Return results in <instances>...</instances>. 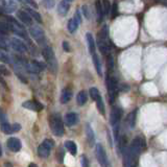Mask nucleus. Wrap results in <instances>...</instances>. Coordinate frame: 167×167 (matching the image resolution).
I'll use <instances>...</instances> for the list:
<instances>
[{
  "label": "nucleus",
  "instance_id": "9d476101",
  "mask_svg": "<svg viewBox=\"0 0 167 167\" xmlns=\"http://www.w3.org/2000/svg\"><path fill=\"white\" fill-rule=\"evenodd\" d=\"M10 43H11V46H12V48L14 50H16L17 52H26L27 51V47H26V45L24 44L23 41L19 40V39L17 38H13L10 40Z\"/></svg>",
  "mask_w": 167,
  "mask_h": 167
},
{
  "label": "nucleus",
  "instance_id": "20e7f679",
  "mask_svg": "<svg viewBox=\"0 0 167 167\" xmlns=\"http://www.w3.org/2000/svg\"><path fill=\"white\" fill-rule=\"evenodd\" d=\"M30 32V36L35 39L37 42H38L40 45H43L45 44L46 38H45V32H43V29L40 27V26H36V25H32L29 29Z\"/></svg>",
  "mask_w": 167,
  "mask_h": 167
},
{
  "label": "nucleus",
  "instance_id": "2eb2a0df",
  "mask_svg": "<svg viewBox=\"0 0 167 167\" xmlns=\"http://www.w3.org/2000/svg\"><path fill=\"white\" fill-rule=\"evenodd\" d=\"M86 135H87L88 143L90 144V146H93L94 142H95V136H94V132L90 124L86 125Z\"/></svg>",
  "mask_w": 167,
  "mask_h": 167
},
{
  "label": "nucleus",
  "instance_id": "423d86ee",
  "mask_svg": "<svg viewBox=\"0 0 167 167\" xmlns=\"http://www.w3.org/2000/svg\"><path fill=\"white\" fill-rule=\"evenodd\" d=\"M95 153H96V157H97L98 162L100 163V165L102 166H108L109 165L107 153H105V150L104 146H102V144H97V145H96Z\"/></svg>",
  "mask_w": 167,
  "mask_h": 167
},
{
  "label": "nucleus",
  "instance_id": "79ce46f5",
  "mask_svg": "<svg viewBox=\"0 0 167 167\" xmlns=\"http://www.w3.org/2000/svg\"><path fill=\"white\" fill-rule=\"evenodd\" d=\"M66 1H68V2H72L73 0H66Z\"/></svg>",
  "mask_w": 167,
  "mask_h": 167
},
{
  "label": "nucleus",
  "instance_id": "aec40b11",
  "mask_svg": "<svg viewBox=\"0 0 167 167\" xmlns=\"http://www.w3.org/2000/svg\"><path fill=\"white\" fill-rule=\"evenodd\" d=\"M72 97V90L69 88H65L63 89L62 94H61V102L62 104H67Z\"/></svg>",
  "mask_w": 167,
  "mask_h": 167
},
{
  "label": "nucleus",
  "instance_id": "9b49d317",
  "mask_svg": "<svg viewBox=\"0 0 167 167\" xmlns=\"http://www.w3.org/2000/svg\"><path fill=\"white\" fill-rule=\"evenodd\" d=\"M121 118V110L119 108H114L110 115V122L114 126H119V121Z\"/></svg>",
  "mask_w": 167,
  "mask_h": 167
},
{
  "label": "nucleus",
  "instance_id": "dca6fc26",
  "mask_svg": "<svg viewBox=\"0 0 167 167\" xmlns=\"http://www.w3.org/2000/svg\"><path fill=\"white\" fill-rule=\"evenodd\" d=\"M86 39H87V42H88V48H89L90 53H91V54L95 53L96 44H95V41H94L93 36H92L90 32H88V34L86 35Z\"/></svg>",
  "mask_w": 167,
  "mask_h": 167
},
{
  "label": "nucleus",
  "instance_id": "473e14b6",
  "mask_svg": "<svg viewBox=\"0 0 167 167\" xmlns=\"http://www.w3.org/2000/svg\"><path fill=\"white\" fill-rule=\"evenodd\" d=\"M0 72L2 73V75H8L10 74V71L8 70V68H5L2 65H0Z\"/></svg>",
  "mask_w": 167,
  "mask_h": 167
},
{
  "label": "nucleus",
  "instance_id": "f3484780",
  "mask_svg": "<svg viewBox=\"0 0 167 167\" xmlns=\"http://www.w3.org/2000/svg\"><path fill=\"white\" fill-rule=\"evenodd\" d=\"M4 11L8 13H13L17 10V3L14 0H4L3 1Z\"/></svg>",
  "mask_w": 167,
  "mask_h": 167
},
{
  "label": "nucleus",
  "instance_id": "412c9836",
  "mask_svg": "<svg viewBox=\"0 0 167 167\" xmlns=\"http://www.w3.org/2000/svg\"><path fill=\"white\" fill-rule=\"evenodd\" d=\"M65 147L68 149V151H69V153H71L72 156L76 155V151H77V146H76L75 142L68 140V141L65 142Z\"/></svg>",
  "mask_w": 167,
  "mask_h": 167
},
{
  "label": "nucleus",
  "instance_id": "a878e982",
  "mask_svg": "<svg viewBox=\"0 0 167 167\" xmlns=\"http://www.w3.org/2000/svg\"><path fill=\"white\" fill-rule=\"evenodd\" d=\"M78 22L75 20L74 18H72V19H70L69 21H68V30H69L70 32H75L76 29H77V27H78Z\"/></svg>",
  "mask_w": 167,
  "mask_h": 167
},
{
  "label": "nucleus",
  "instance_id": "7ed1b4c3",
  "mask_svg": "<svg viewBox=\"0 0 167 167\" xmlns=\"http://www.w3.org/2000/svg\"><path fill=\"white\" fill-rule=\"evenodd\" d=\"M54 142L51 139H45L38 147V155L41 158H47L50 155V149L53 147Z\"/></svg>",
  "mask_w": 167,
  "mask_h": 167
},
{
  "label": "nucleus",
  "instance_id": "7c9ffc66",
  "mask_svg": "<svg viewBox=\"0 0 167 167\" xmlns=\"http://www.w3.org/2000/svg\"><path fill=\"white\" fill-rule=\"evenodd\" d=\"M96 105H97V110L99 111V113L102 115H105V105H104V102H102V96L96 100Z\"/></svg>",
  "mask_w": 167,
  "mask_h": 167
},
{
  "label": "nucleus",
  "instance_id": "5701e85b",
  "mask_svg": "<svg viewBox=\"0 0 167 167\" xmlns=\"http://www.w3.org/2000/svg\"><path fill=\"white\" fill-rule=\"evenodd\" d=\"M95 8H96V15H97V21L102 22L104 19V11H102V5L100 1H96L95 3Z\"/></svg>",
  "mask_w": 167,
  "mask_h": 167
},
{
  "label": "nucleus",
  "instance_id": "2f4dec72",
  "mask_svg": "<svg viewBox=\"0 0 167 167\" xmlns=\"http://www.w3.org/2000/svg\"><path fill=\"white\" fill-rule=\"evenodd\" d=\"M0 61L3 63H11L8 56L4 51H2V50H0Z\"/></svg>",
  "mask_w": 167,
  "mask_h": 167
},
{
  "label": "nucleus",
  "instance_id": "72a5a7b5",
  "mask_svg": "<svg viewBox=\"0 0 167 167\" xmlns=\"http://www.w3.org/2000/svg\"><path fill=\"white\" fill-rule=\"evenodd\" d=\"M45 5L47 8H52L54 5V0H45Z\"/></svg>",
  "mask_w": 167,
  "mask_h": 167
},
{
  "label": "nucleus",
  "instance_id": "f03ea898",
  "mask_svg": "<svg viewBox=\"0 0 167 167\" xmlns=\"http://www.w3.org/2000/svg\"><path fill=\"white\" fill-rule=\"evenodd\" d=\"M42 56H43L44 60L47 63V66L49 70L52 73H56L58 71V62H56V58L54 56V52L50 46H45L42 51Z\"/></svg>",
  "mask_w": 167,
  "mask_h": 167
},
{
  "label": "nucleus",
  "instance_id": "4be33fe9",
  "mask_svg": "<svg viewBox=\"0 0 167 167\" xmlns=\"http://www.w3.org/2000/svg\"><path fill=\"white\" fill-rule=\"evenodd\" d=\"M10 45H11V43H10V41L8 40V38H6V35L0 32V48H1L2 50H8Z\"/></svg>",
  "mask_w": 167,
  "mask_h": 167
},
{
  "label": "nucleus",
  "instance_id": "58836bf2",
  "mask_svg": "<svg viewBox=\"0 0 167 167\" xmlns=\"http://www.w3.org/2000/svg\"><path fill=\"white\" fill-rule=\"evenodd\" d=\"M0 121L2 122H5V115H4V113L2 112V110L0 109Z\"/></svg>",
  "mask_w": 167,
  "mask_h": 167
},
{
  "label": "nucleus",
  "instance_id": "1a4fd4ad",
  "mask_svg": "<svg viewBox=\"0 0 167 167\" xmlns=\"http://www.w3.org/2000/svg\"><path fill=\"white\" fill-rule=\"evenodd\" d=\"M21 129V125L18 123H14V124H10L8 122H2L1 123V131L3 132L6 135H10V134L16 133V132H19Z\"/></svg>",
  "mask_w": 167,
  "mask_h": 167
},
{
  "label": "nucleus",
  "instance_id": "f8f14e48",
  "mask_svg": "<svg viewBox=\"0 0 167 167\" xmlns=\"http://www.w3.org/2000/svg\"><path fill=\"white\" fill-rule=\"evenodd\" d=\"M6 145H8V148L10 149L11 151H14V153H17L21 149L22 143L21 141L18 139V138L15 137H11L10 139L6 142Z\"/></svg>",
  "mask_w": 167,
  "mask_h": 167
},
{
  "label": "nucleus",
  "instance_id": "0eeeda50",
  "mask_svg": "<svg viewBox=\"0 0 167 167\" xmlns=\"http://www.w3.org/2000/svg\"><path fill=\"white\" fill-rule=\"evenodd\" d=\"M107 86H108V91H109V95L111 100H113L114 98L117 95V83H116V80L112 76H109L107 78Z\"/></svg>",
  "mask_w": 167,
  "mask_h": 167
},
{
  "label": "nucleus",
  "instance_id": "a19ab883",
  "mask_svg": "<svg viewBox=\"0 0 167 167\" xmlns=\"http://www.w3.org/2000/svg\"><path fill=\"white\" fill-rule=\"evenodd\" d=\"M2 156V148H1V146H0V157Z\"/></svg>",
  "mask_w": 167,
  "mask_h": 167
},
{
  "label": "nucleus",
  "instance_id": "c85d7f7f",
  "mask_svg": "<svg viewBox=\"0 0 167 167\" xmlns=\"http://www.w3.org/2000/svg\"><path fill=\"white\" fill-rule=\"evenodd\" d=\"M89 93H90V96H91V98L94 100V102H96V100H97L98 98L100 97L99 91H98L96 88H91V89H90V91H89Z\"/></svg>",
  "mask_w": 167,
  "mask_h": 167
},
{
  "label": "nucleus",
  "instance_id": "b1692460",
  "mask_svg": "<svg viewBox=\"0 0 167 167\" xmlns=\"http://www.w3.org/2000/svg\"><path fill=\"white\" fill-rule=\"evenodd\" d=\"M92 56H93V64H94V67H95L96 71H97V73L99 74V75H102V63H100L99 58H98V56L96 53H93V54H92Z\"/></svg>",
  "mask_w": 167,
  "mask_h": 167
},
{
  "label": "nucleus",
  "instance_id": "e433bc0d",
  "mask_svg": "<svg viewBox=\"0 0 167 167\" xmlns=\"http://www.w3.org/2000/svg\"><path fill=\"white\" fill-rule=\"evenodd\" d=\"M21 1H23V2H25V3H28V4H30L32 6H34V8H38V5H37V3L36 2L34 1V0H21Z\"/></svg>",
  "mask_w": 167,
  "mask_h": 167
},
{
  "label": "nucleus",
  "instance_id": "f704fd0d",
  "mask_svg": "<svg viewBox=\"0 0 167 167\" xmlns=\"http://www.w3.org/2000/svg\"><path fill=\"white\" fill-rule=\"evenodd\" d=\"M73 18L78 22V24L82 23V18H80V11H76V12H75V15H74Z\"/></svg>",
  "mask_w": 167,
  "mask_h": 167
},
{
  "label": "nucleus",
  "instance_id": "ea45409f",
  "mask_svg": "<svg viewBox=\"0 0 167 167\" xmlns=\"http://www.w3.org/2000/svg\"><path fill=\"white\" fill-rule=\"evenodd\" d=\"M82 164H83V166H88L89 164H88V162H87V158L85 157V156H82Z\"/></svg>",
  "mask_w": 167,
  "mask_h": 167
},
{
  "label": "nucleus",
  "instance_id": "bb28decb",
  "mask_svg": "<svg viewBox=\"0 0 167 167\" xmlns=\"http://www.w3.org/2000/svg\"><path fill=\"white\" fill-rule=\"evenodd\" d=\"M136 114H137V111H134V112H132V113H129V116H127V123H129V127H134V126H135Z\"/></svg>",
  "mask_w": 167,
  "mask_h": 167
},
{
  "label": "nucleus",
  "instance_id": "ddd939ff",
  "mask_svg": "<svg viewBox=\"0 0 167 167\" xmlns=\"http://www.w3.org/2000/svg\"><path fill=\"white\" fill-rule=\"evenodd\" d=\"M45 69V65L41 62H37V61H34L30 64H26V70L32 73H39V72L43 71Z\"/></svg>",
  "mask_w": 167,
  "mask_h": 167
},
{
  "label": "nucleus",
  "instance_id": "37998d69",
  "mask_svg": "<svg viewBox=\"0 0 167 167\" xmlns=\"http://www.w3.org/2000/svg\"><path fill=\"white\" fill-rule=\"evenodd\" d=\"M161 1H163V0H161Z\"/></svg>",
  "mask_w": 167,
  "mask_h": 167
},
{
  "label": "nucleus",
  "instance_id": "cd10ccee",
  "mask_svg": "<svg viewBox=\"0 0 167 167\" xmlns=\"http://www.w3.org/2000/svg\"><path fill=\"white\" fill-rule=\"evenodd\" d=\"M26 11H27L28 13H29V15L32 17V18H35L37 20V22H39V23H42V17L41 15L39 14L38 12H36L35 10H32V8H26Z\"/></svg>",
  "mask_w": 167,
  "mask_h": 167
},
{
  "label": "nucleus",
  "instance_id": "6ab92c4d",
  "mask_svg": "<svg viewBox=\"0 0 167 167\" xmlns=\"http://www.w3.org/2000/svg\"><path fill=\"white\" fill-rule=\"evenodd\" d=\"M69 8H70L69 2L66 1V0H64V1H61L60 3H59L58 13L61 15V16H65V15H67V13H68V11H69Z\"/></svg>",
  "mask_w": 167,
  "mask_h": 167
},
{
  "label": "nucleus",
  "instance_id": "c9c22d12",
  "mask_svg": "<svg viewBox=\"0 0 167 167\" xmlns=\"http://www.w3.org/2000/svg\"><path fill=\"white\" fill-rule=\"evenodd\" d=\"M83 12H84V15L86 16V18L90 19V14H89V11H88V6L87 5L83 6Z\"/></svg>",
  "mask_w": 167,
  "mask_h": 167
},
{
  "label": "nucleus",
  "instance_id": "6e6552de",
  "mask_svg": "<svg viewBox=\"0 0 167 167\" xmlns=\"http://www.w3.org/2000/svg\"><path fill=\"white\" fill-rule=\"evenodd\" d=\"M22 107L34 112H40L44 109V105L41 102H37V100H27V102H24L22 104Z\"/></svg>",
  "mask_w": 167,
  "mask_h": 167
},
{
  "label": "nucleus",
  "instance_id": "39448f33",
  "mask_svg": "<svg viewBox=\"0 0 167 167\" xmlns=\"http://www.w3.org/2000/svg\"><path fill=\"white\" fill-rule=\"evenodd\" d=\"M144 148H145V141L140 137L135 138L132 142V145L129 146V149L137 156H139Z\"/></svg>",
  "mask_w": 167,
  "mask_h": 167
},
{
  "label": "nucleus",
  "instance_id": "a211bd4d",
  "mask_svg": "<svg viewBox=\"0 0 167 167\" xmlns=\"http://www.w3.org/2000/svg\"><path fill=\"white\" fill-rule=\"evenodd\" d=\"M78 120V117L77 115H76L75 113H73V112H71V113H68L66 114L65 116V122L67 125H69V126H72V125H74L77 122Z\"/></svg>",
  "mask_w": 167,
  "mask_h": 167
},
{
  "label": "nucleus",
  "instance_id": "c756f323",
  "mask_svg": "<svg viewBox=\"0 0 167 167\" xmlns=\"http://www.w3.org/2000/svg\"><path fill=\"white\" fill-rule=\"evenodd\" d=\"M102 11H104V15H105V16H109L110 11H111L109 0H102Z\"/></svg>",
  "mask_w": 167,
  "mask_h": 167
},
{
  "label": "nucleus",
  "instance_id": "4c0bfd02",
  "mask_svg": "<svg viewBox=\"0 0 167 167\" xmlns=\"http://www.w3.org/2000/svg\"><path fill=\"white\" fill-rule=\"evenodd\" d=\"M63 48L65 51L69 52L70 51V47H69V43L68 42H63Z\"/></svg>",
  "mask_w": 167,
  "mask_h": 167
},
{
  "label": "nucleus",
  "instance_id": "f257e3e1",
  "mask_svg": "<svg viewBox=\"0 0 167 167\" xmlns=\"http://www.w3.org/2000/svg\"><path fill=\"white\" fill-rule=\"evenodd\" d=\"M49 126L53 135L58 136V137H62L65 133V129H64V123L62 117L60 114L54 113L50 115L49 117Z\"/></svg>",
  "mask_w": 167,
  "mask_h": 167
},
{
  "label": "nucleus",
  "instance_id": "4468645a",
  "mask_svg": "<svg viewBox=\"0 0 167 167\" xmlns=\"http://www.w3.org/2000/svg\"><path fill=\"white\" fill-rule=\"evenodd\" d=\"M17 16H18L19 20L23 22L24 24H27V25H32V16H30L27 11H19L17 13Z\"/></svg>",
  "mask_w": 167,
  "mask_h": 167
},
{
  "label": "nucleus",
  "instance_id": "393cba45",
  "mask_svg": "<svg viewBox=\"0 0 167 167\" xmlns=\"http://www.w3.org/2000/svg\"><path fill=\"white\" fill-rule=\"evenodd\" d=\"M88 99V95L85 91H80V93L77 94V97H76V102H77L78 105H84L87 102Z\"/></svg>",
  "mask_w": 167,
  "mask_h": 167
}]
</instances>
